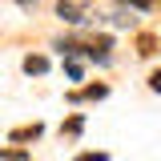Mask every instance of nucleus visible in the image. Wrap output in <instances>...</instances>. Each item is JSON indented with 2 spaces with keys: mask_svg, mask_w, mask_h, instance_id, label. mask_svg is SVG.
<instances>
[{
  "mask_svg": "<svg viewBox=\"0 0 161 161\" xmlns=\"http://www.w3.org/2000/svg\"><path fill=\"white\" fill-rule=\"evenodd\" d=\"M40 133H44L40 125H24V129H12V133H8V141H36Z\"/></svg>",
  "mask_w": 161,
  "mask_h": 161,
  "instance_id": "3",
  "label": "nucleus"
},
{
  "mask_svg": "<svg viewBox=\"0 0 161 161\" xmlns=\"http://www.w3.org/2000/svg\"><path fill=\"white\" fill-rule=\"evenodd\" d=\"M137 53L141 57H153V53H157V40L153 36H137Z\"/></svg>",
  "mask_w": 161,
  "mask_h": 161,
  "instance_id": "5",
  "label": "nucleus"
},
{
  "mask_svg": "<svg viewBox=\"0 0 161 161\" xmlns=\"http://www.w3.org/2000/svg\"><path fill=\"white\" fill-rule=\"evenodd\" d=\"M77 161H109V157H105V153H80Z\"/></svg>",
  "mask_w": 161,
  "mask_h": 161,
  "instance_id": "8",
  "label": "nucleus"
},
{
  "mask_svg": "<svg viewBox=\"0 0 161 161\" xmlns=\"http://www.w3.org/2000/svg\"><path fill=\"white\" fill-rule=\"evenodd\" d=\"M121 4H133V8H153V0H121Z\"/></svg>",
  "mask_w": 161,
  "mask_h": 161,
  "instance_id": "9",
  "label": "nucleus"
},
{
  "mask_svg": "<svg viewBox=\"0 0 161 161\" xmlns=\"http://www.w3.org/2000/svg\"><path fill=\"white\" fill-rule=\"evenodd\" d=\"M57 16L69 20V24H80V20H85V8H80V4H69V0H60V4H57Z\"/></svg>",
  "mask_w": 161,
  "mask_h": 161,
  "instance_id": "1",
  "label": "nucleus"
},
{
  "mask_svg": "<svg viewBox=\"0 0 161 161\" xmlns=\"http://www.w3.org/2000/svg\"><path fill=\"white\" fill-rule=\"evenodd\" d=\"M149 89H153V93H161V73H153V77H149Z\"/></svg>",
  "mask_w": 161,
  "mask_h": 161,
  "instance_id": "10",
  "label": "nucleus"
},
{
  "mask_svg": "<svg viewBox=\"0 0 161 161\" xmlns=\"http://www.w3.org/2000/svg\"><path fill=\"white\" fill-rule=\"evenodd\" d=\"M16 4H24V8H36V0H16Z\"/></svg>",
  "mask_w": 161,
  "mask_h": 161,
  "instance_id": "11",
  "label": "nucleus"
},
{
  "mask_svg": "<svg viewBox=\"0 0 161 161\" xmlns=\"http://www.w3.org/2000/svg\"><path fill=\"white\" fill-rule=\"evenodd\" d=\"M109 93L105 85H85V89H77V93H69V101H101Z\"/></svg>",
  "mask_w": 161,
  "mask_h": 161,
  "instance_id": "2",
  "label": "nucleus"
},
{
  "mask_svg": "<svg viewBox=\"0 0 161 161\" xmlns=\"http://www.w3.org/2000/svg\"><path fill=\"white\" fill-rule=\"evenodd\" d=\"M24 73H32V77L48 73V60H44V57H24Z\"/></svg>",
  "mask_w": 161,
  "mask_h": 161,
  "instance_id": "4",
  "label": "nucleus"
},
{
  "mask_svg": "<svg viewBox=\"0 0 161 161\" xmlns=\"http://www.w3.org/2000/svg\"><path fill=\"white\" fill-rule=\"evenodd\" d=\"M80 129H85V121H80V117H69V121H64V129H60V133H69V137H77Z\"/></svg>",
  "mask_w": 161,
  "mask_h": 161,
  "instance_id": "7",
  "label": "nucleus"
},
{
  "mask_svg": "<svg viewBox=\"0 0 161 161\" xmlns=\"http://www.w3.org/2000/svg\"><path fill=\"white\" fill-rule=\"evenodd\" d=\"M64 73H69V80H80V73H85V64H80V60H64Z\"/></svg>",
  "mask_w": 161,
  "mask_h": 161,
  "instance_id": "6",
  "label": "nucleus"
}]
</instances>
